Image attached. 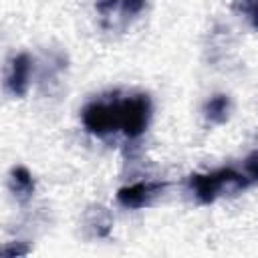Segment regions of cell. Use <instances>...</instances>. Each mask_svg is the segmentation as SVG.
Returning <instances> with one entry per match:
<instances>
[{
  "label": "cell",
  "instance_id": "cell-1",
  "mask_svg": "<svg viewBox=\"0 0 258 258\" xmlns=\"http://www.w3.org/2000/svg\"><path fill=\"white\" fill-rule=\"evenodd\" d=\"M153 105L147 93H131L119 97V93L89 101L81 109L83 127L97 137L123 133L127 139L141 137L151 121Z\"/></svg>",
  "mask_w": 258,
  "mask_h": 258
},
{
  "label": "cell",
  "instance_id": "cell-2",
  "mask_svg": "<svg viewBox=\"0 0 258 258\" xmlns=\"http://www.w3.org/2000/svg\"><path fill=\"white\" fill-rule=\"evenodd\" d=\"M256 183V151H252L242 169L220 167L208 173H191L189 189L200 204H212L224 194H238Z\"/></svg>",
  "mask_w": 258,
  "mask_h": 258
},
{
  "label": "cell",
  "instance_id": "cell-3",
  "mask_svg": "<svg viewBox=\"0 0 258 258\" xmlns=\"http://www.w3.org/2000/svg\"><path fill=\"white\" fill-rule=\"evenodd\" d=\"M143 8L145 0H95L101 24L109 30H123Z\"/></svg>",
  "mask_w": 258,
  "mask_h": 258
},
{
  "label": "cell",
  "instance_id": "cell-4",
  "mask_svg": "<svg viewBox=\"0 0 258 258\" xmlns=\"http://www.w3.org/2000/svg\"><path fill=\"white\" fill-rule=\"evenodd\" d=\"M167 181H137L117 191V202L127 210H139L149 206L167 189Z\"/></svg>",
  "mask_w": 258,
  "mask_h": 258
},
{
  "label": "cell",
  "instance_id": "cell-5",
  "mask_svg": "<svg viewBox=\"0 0 258 258\" xmlns=\"http://www.w3.org/2000/svg\"><path fill=\"white\" fill-rule=\"evenodd\" d=\"M30 75H32V58L28 52H20L12 56L8 73L4 77V89L12 97H24L30 87Z\"/></svg>",
  "mask_w": 258,
  "mask_h": 258
},
{
  "label": "cell",
  "instance_id": "cell-6",
  "mask_svg": "<svg viewBox=\"0 0 258 258\" xmlns=\"http://www.w3.org/2000/svg\"><path fill=\"white\" fill-rule=\"evenodd\" d=\"M8 191L20 202H28L32 196H34V189H36V183H34V177L32 173L28 171L26 165H14L10 171H8Z\"/></svg>",
  "mask_w": 258,
  "mask_h": 258
},
{
  "label": "cell",
  "instance_id": "cell-7",
  "mask_svg": "<svg viewBox=\"0 0 258 258\" xmlns=\"http://www.w3.org/2000/svg\"><path fill=\"white\" fill-rule=\"evenodd\" d=\"M230 113H232V101L228 95L224 93H218V95H212L204 107H202V115L208 123L212 125H224L228 119H230Z\"/></svg>",
  "mask_w": 258,
  "mask_h": 258
},
{
  "label": "cell",
  "instance_id": "cell-8",
  "mask_svg": "<svg viewBox=\"0 0 258 258\" xmlns=\"http://www.w3.org/2000/svg\"><path fill=\"white\" fill-rule=\"evenodd\" d=\"M111 226H113V218L107 212V208L97 204V206H91L87 210V214H85V228H91L93 236L107 238L109 232H111Z\"/></svg>",
  "mask_w": 258,
  "mask_h": 258
},
{
  "label": "cell",
  "instance_id": "cell-9",
  "mask_svg": "<svg viewBox=\"0 0 258 258\" xmlns=\"http://www.w3.org/2000/svg\"><path fill=\"white\" fill-rule=\"evenodd\" d=\"M232 8L244 16L252 28H256V0H234L232 2Z\"/></svg>",
  "mask_w": 258,
  "mask_h": 258
},
{
  "label": "cell",
  "instance_id": "cell-10",
  "mask_svg": "<svg viewBox=\"0 0 258 258\" xmlns=\"http://www.w3.org/2000/svg\"><path fill=\"white\" fill-rule=\"evenodd\" d=\"M30 248L24 242H8L6 246H0V256H24Z\"/></svg>",
  "mask_w": 258,
  "mask_h": 258
}]
</instances>
